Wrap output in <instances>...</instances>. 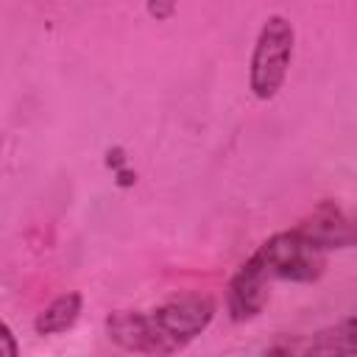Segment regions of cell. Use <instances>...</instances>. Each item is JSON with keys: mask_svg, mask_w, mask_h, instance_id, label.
<instances>
[{"mask_svg": "<svg viewBox=\"0 0 357 357\" xmlns=\"http://www.w3.org/2000/svg\"><path fill=\"white\" fill-rule=\"evenodd\" d=\"M215 301L201 293L176 296L156 310H117L106 318L109 340L145 357H170L195 340L212 321Z\"/></svg>", "mask_w": 357, "mask_h": 357, "instance_id": "1", "label": "cell"}, {"mask_svg": "<svg viewBox=\"0 0 357 357\" xmlns=\"http://www.w3.org/2000/svg\"><path fill=\"white\" fill-rule=\"evenodd\" d=\"M245 265L262 279V282H315L326 268V251H321L315 243L301 237L296 229L279 231L268 237L248 259Z\"/></svg>", "mask_w": 357, "mask_h": 357, "instance_id": "2", "label": "cell"}, {"mask_svg": "<svg viewBox=\"0 0 357 357\" xmlns=\"http://www.w3.org/2000/svg\"><path fill=\"white\" fill-rule=\"evenodd\" d=\"M293 42L296 33L287 17L273 14L265 20L251 56V89L259 100H271L282 89L293 59Z\"/></svg>", "mask_w": 357, "mask_h": 357, "instance_id": "3", "label": "cell"}, {"mask_svg": "<svg viewBox=\"0 0 357 357\" xmlns=\"http://www.w3.org/2000/svg\"><path fill=\"white\" fill-rule=\"evenodd\" d=\"M301 237L315 243L321 251L357 245V212L335 201H321L310 215L293 226Z\"/></svg>", "mask_w": 357, "mask_h": 357, "instance_id": "4", "label": "cell"}, {"mask_svg": "<svg viewBox=\"0 0 357 357\" xmlns=\"http://www.w3.org/2000/svg\"><path fill=\"white\" fill-rule=\"evenodd\" d=\"M271 296V284L262 282L245 262L240 265V271L234 273V279L229 282V312L234 321H251L262 312V307L268 304Z\"/></svg>", "mask_w": 357, "mask_h": 357, "instance_id": "5", "label": "cell"}, {"mask_svg": "<svg viewBox=\"0 0 357 357\" xmlns=\"http://www.w3.org/2000/svg\"><path fill=\"white\" fill-rule=\"evenodd\" d=\"M81 315V293L70 290V293H61L59 298H53L33 321V329L36 335H59V332H67Z\"/></svg>", "mask_w": 357, "mask_h": 357, "instance_id": "6", "label": "cell"}, {"mask_svg": "<svg viewBox=\"0 0 357 357\" xmlns=\"http://www.w3.org/2000/svg\"><path fill=\"white\" fill-rule=\"evenodd\" d=\"M351 351H354V340H351L349 326H346V321H343V324H337L335 329L321 332V335L312 340L307 357H346V354H351Z\"/></svg>", "mask_w": 357, "mask_h": 357, "instance_id": "7", "label": "cell"}, {"mask_svg": "<svg viewBox=\"0 0 357 357\" xmlns=\"http://www.w3.org/2000/svg\"><path fill=\"white\" fill-rule=\"evenodd\" d=\"M0 340H3V357H17V340H14V332H11L8 324H3Z\"/></svg>", "mask_w": 357, "mask_h": 357, "instance_id": "8", "label": "cell"}, {"mask_svg": "<svg viewBox=\"0 0 357 357\" xmlns=\"http://www.w3.org/2000/svg\"><path fill=\"white\" fill-rule=\"evenodd\" d=\"M148 11H151L156 20H162V17H170L176 8H173V3H151V6H148Z\"/></svg>", "mask_w": 357, "mask_h": 357, "instance_id": "9", "label": "cell"}]
</instances>
